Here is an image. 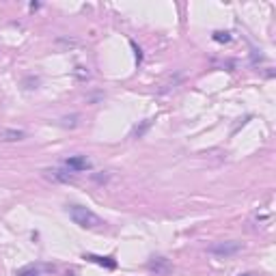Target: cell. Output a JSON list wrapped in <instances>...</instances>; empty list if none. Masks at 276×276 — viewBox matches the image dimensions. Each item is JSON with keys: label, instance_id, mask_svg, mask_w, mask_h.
Wrapping results in <instances>:
<instances>
[{"label": "cell", "instance_id": "cell-5", "mask_svg": "<svg viewBox=\"0 0 276 276\" xmlns=\"http://www.w3.org/2000/svg\"><path fill=\"white\" fill-rule=\"evenodd\" d=\"M46 173H48V177H50V179L60 181V183H69V181H74V173H71L69 168H67V171L54 168V171H46Z\"/></svg>", "mask_w": 276, "mask_h": 276}, {"label": "cell", "instance_id": "cell-3", "mask_svg": "<svg viewBox=\"0 0 276 276\" xmlns=\"http://www.w3.org/2000/svg\"><path fill=\"white\" fill-rule=\"evenodd\" d=\"M147 270L151 274H156V276H166V274L173 272V265H171V261L166 257H151L147 261Z\"/></svg>", "mask_w": 276, "mask_h": 276}, {"label": "cell", "instance_id": "cell-6", "mask_svg": "<svg viewBox=\"0 0 276 276\" xmlns=\"http://www.w3.org/2000/svg\"><path fill=\"white\" fill-rule=\"evenodd\" d=\"M24 138H26L24 130H3L0 132V140H5V142H17V140H24Z\"/></svg>", "mask_w": 276, "mask_h": 276}, {"label": "cell", "instance_id": "cell-1", "mask_svg": "<svg viewBox=\"0 0 276 276\" xmlns=\"http://www.w3.org/2000/svg\"><path fill=\"white\" fill-rule=\"evenodd\" d=\"M67 214H69V218L82 229H101L106 224L95 211H91L89 207H82V205H69Z\"/></svg>", "mask_w": 276, "mask_h": 276}, {"label": "cell", "instance_id": "cell-8", "mask_svg": "<svg viewBox=\"0 0 276 276\" xmlns=\"http://www.w3.org/2000/svg\"><path fill=\"white\" fill-rule=\"evenodd\" d=\"M149 125H151V119H147V121H145V123H142L140 128H136L134 132H132V138H140V136L145 134L147 130H149Z\"/></svg>", "mask_w": 276, "mask_h": 276}, {"label": "cell", "instance_id": "cell-2", "mask_svg": "<svg viewBox=\"0 0 276 276\" xmlns=\"http://www.w3.org/2000/svg\"><path fill=\"white\" fill-rule=\"evenodd\" d=\"M242 242H235V240H227V242H214L211 246H207V252L214 254L218 259H229L233 254L242 252Z\"/></svg>", "mask_w": 276, "mask_h": 276}, {"label": "cell", "instance_id": "cell-11", "mask_svg": "<svg viewBox=\"0 0 276 276\" xmlns=\"http://www.w3.org/2000/svg\"><path fill=\"white\" fill-rule=\"evenodd\" d=\"M240 276H259V274H254V272H244V274H240Z\"/></svg>", "mask_w": 276, "mask_h": 276}, {"label": "cell", "instance_id": "cell-7", "mask_svg": "<svg viewBox=\"0 0 276 276\" xmlns=\"http://www.w3.org/2000/svg\"><path fill=\"white\" fill-rule=\"evenodd\" d=\"M84 259L93 261V263H99V265H104V268H108V270H115V268H117V261L112 259V257H99V254H84Z\"/></svg>", "mask_w": 276, "mask_h": 276}, {"label": "cell", "instance_id": "cell-9", "mask_svg": "<svg viewBox=\"0 0 276 276\" xmlns=\"http://www.w3.org/2000/svg\"><path fill=\"white\" fill-rule=\"evenodd\" d=\"M214 41H218V44H227V41H231V35L229 33H214Z\"/></svg>", "mask_w": 276, "mask_h": 276}, {"label": "cell", "instance_id": "cell-10", "mask_svg": "<svg viewBox=\"0 0 276 276\" xmlns=\"http://www.w3.org/2000/svg\"><path fill=\"white\" fill-rule=\"evenodd\" d=\"M19 276H39V272H35V270H24Z\"/></svg>", "mask_w": 276, "mask_h": 276}, {"label": "cell", "instance_id": "cell-4", "mask_svg": "<svg viewBox=\"0 0 276 276\" xmlns=\"http://www.w3.org/2000/svg\"><path fill=\"white\" fill-rule=\"evenodd\" d=\"M65 166L71 173H82V171H89L91 168V160L87 156H69L65 160Z\"/></svg>", "mask_w": 276, "mask_h": 276}]
</instances>
